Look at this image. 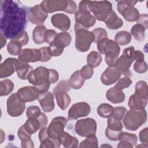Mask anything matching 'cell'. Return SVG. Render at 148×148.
Here are the masks:
<instances>
[{"mask_svg": "<svg viewBox=\"0 0 148 148\" xmlns=\"http://www.w3.org/2000/svg\"><path fill=\"white\" fill-rule=\"evenodd\" d=\"M0 29L6 39H12L27 25V9L19 1H0Z\"/></svg>", "mask_w": 148, "mask_h": 148, "instance_id": "obj_1", "label": "cell"}, {"mask_svg": "<svg viewBox=\"0 0 148 148\" xmlns=\"http://www.w3.org/2000/svg\"><path fill=\"white\" fill-rule=\"evenodd\" d=\"M29 82L36 87L40 94L48 91L50 83L49 80V69L44 66H39L33 69L27 79Z\"/></svg>", "mask_w": 148, "mask_h": 148, "instance_id": "obj_2", "label": "cell"}, {"mask_svg": "<svg viewBox=\"0 0 148 148\" xmlns=\"http://www.w3.org/2000/svg\"><path fill=\"white\" fill-rule=\"evenodd\" d=\"M123 124L128 131H136L147 120V113L145 109H131L127 112L124 118Z\"/></svg>", "mask_w": 148, "mask_h": 148, "instance_id": "obj_3", "label": "cell"}, {"mask_svg": "<svg viewBox=\"0 0 148 148\" xmlns=\"http://www.w3.org/2000/svg\"><path fill=\"white\" fill-rule=\"evenodd\" d=\"M76 35L75 47L80 52H86L90 47L91 44L94 41V35L92 31L85 29L77 24H75Z\"/></svg>", "mask_w": 148, "mask_h": 148, "instance_id": "obj_4", "label": "cell"}, {"mask_svg": "<svg viewBox=\"0 0 148 148\" xmlns=\"http://www.w3.org/2000/svg\"><path fill=\"white\" fill-rule=\"evenodd\" d=\"M90 1H82L79 5V10L75 13V23L79 26L88 29L93 26L96 18L94 15L91 14L88 9V3Z\"/></svg>", "mask_w": 148, "mask_h": 148, "instance_id": "obj_5", "label": "cell"}, {"mask_svg": "<svg viewBox=\"0 0 148 148\" xmlns=\"http://www.w3.org/2000/svg\"><path fill=\"white\" fill-rule=\"evenodd\" d=\"M88 9L99 21H105L112 10V3L108 1H89Z\"/></svg>", "mask_w": 148, "mask_h": 148, "instance_id": "obj_6", "label": "cell"}, {"mask_svg": "<svg viewBox=\"0 0 148 148\" xmlns=\"http://www.w3.org/2000/svg\"><path fill=\"white\" fill-rule=\"evenodd\" d=\"M138 1L124 0L117 1V10L125 20L130 22L136 21L139 17L138 10L134 6Z\"/></svg>", "mask_w": 148, "mask_h": 148, "instance_id": "obj_7", "label": "cell"}, {"mask_svg": "<svg viewBox=\"0 0 148 148\" xmlns=\"http://www.w3.org/2000/svg\"><path fill=\"white\" fill-rule=\"evenodd\" d=\"M134 50L135 48L133 46L124 49L123 54L120 57L118 58L116 66L121 72V74L128 77L132 76V73L129 69L131 64L134 61L133 58V51Z\"/></svg>", "mask_w": 148, "mask_h": 148, "instance_id": "obj_8", "label": "cell"}, {"mask_svg": "<svg viewBox=\"0 0 148 148\" xmlns=\"http://www.w3.org/2000/svg\"><path fill=\"white\" fill-rule=\"evenodd\" d=\"M68 120L64 117H56L54 118L47 127V134L49 137L53 139L60 147L61 143L59 140L60 135L64 132L66 127Z\"/></svg>", "mask_w": 148, "mask_h": 148, "instance_id": "obj_9", "label": "cell"}, {"mask_svg": "<svg viewBox=\"0 0 148 148\" xmlns=\"http://www.w3.org/2000/svg\"><path fill=\"white\" fill-rule=\"evenodd\" d=\"M71 40V36L68 32H62L57 34L53 42L49 45L53 56H60L62 53L64 49L70 45Z\"/></svg>", "mask_w": 148, "mask_h": 148, "instance_id": "obj_10", "label": "cell"}, {"mask_svg": "<svg viewBox=\"0 0 148 148\" xmlns=\"http://www.w3.org/2000/svg\"><path fill=\"white\" fill-rule=\"evenodd\" d=\"M25 103L17 92L12 94L7 99L8 113L12 117L21 116L25 109Z\"/></svg>", "mask_w": 148, "mask_h": 148, "instance_id": "obj_11", "label": "cell"}, {"mask_svg": "<svg viewBox=\"0 0 148 148\" xmlns=\"http://www.w3.org/2000/svg\"><path fill=\"white\" fill-rule=\"evenodd\" d=\"M75 131L80 136L87 137L95 135L97 131V123L94 119L86 118L80 119L75 124Z\"/></svg>", "mask_w": 148, "mask_h": 148, "instance_id": "obj_12", "label": "cell"}, {"mask_svg": "<svg viewBox=\"0 0 148 148\" xmlns=\"http://www.w3.org/2000/svg\"><path fill=\"white\" fill-rule=\"evenodd\" d=\"M97 44L98 50L100 53L105 54V56L119 58L120 48L115 41L106 38L102 39Z\"/></svg>", "mask_w": 148, "mask_h": 148, "instance_id": "obj_13", "label": "cell"}, {"mask_svg": "<svg viewBox=\"0 0 148 148\" xmlns=\"http://www.w3.org/2000/svg\"><path fill=\"white\" fill-rule=\"evenodd\" d=\"M47 16V13L43 9L40 4L36 5L27 9V19L34 24L43 25Z\"/></svg>", "mask_w": 148, "mask_h": 148, "instance_id": "obj_14", "label": "cell"}, {"mask_svg": "<svg viewBox=\"0 0 148 148\" xmlns=\"http://www.w3.org/2000/svg\"><path fill=\"white\" fill-rule=\"evenodd\" d=\"M91 111L90 105L84 102L73 104L69 109L68 113L69 120H76L79 117L87 116Z\"/></svg>", "mask_w": 148, "mask_h": 148, "instance_id": "obj_15", "label": "cell"}, {"mask_svg": "<svg viewBox=\"0 0 148 148\" xmlns=\"http://www.w3.org/2000/svg\"><path fill=\"white\" fill-rule=\"evenodd\" d=\"M22 61L14 58H8L0 65V77L5 78L11 76L17 71Z\"/></svg>", "mask_w": 148, "mask_h": 148, "instance_id": "obj_16", "label": "cell"}, {"mask_svg": "<svg viewBox=\"0 0 148 148\" xmlns=\"http://www.w3.org/2000/svg\"><path fill=\"white\" fill-rule=\"evenodd\" d=\"M40 5L46 13H53L57 11L66 12L68 6L66 0H46L42 2Z\"/></svg>", "mask_w": 148, "mask_h": 148, "instance_id": "obj_17", "label": "cell"}, {"mask_svg": "<svg viewBox=\"0 0 148 148\" xmlns=\"http://www.w3.org/2000/svg\"><path fill=\"white\" fill-rule=\"evenodd\" d=\"M121 73L116 67H108L101 76V82L106 86L115 83L121 77Z\"/></svg>", "mask_w": 148, "mask_h": 148, "instance_id": "obj_18", "label": "cell"}, {"mask_svg": "<svg viewBox=\"0 0 148 148\" xmlns=\"http://www.w3.org/2000/svg\"><path fill=\"white\" fill-rule=\"evenodd\" d=\"M17 93L25 102H29L38 98L39 90L35 86H25L20 88Z\"/></svg>", "mask_w": 148, "mask_h": 148, "instance_id": "obj_19", "label": "cell"}, {"mask_svg": "<svg viewBox=\"0 0 148 148\" xmlns=\"http://www.w3.org/2000/svg\"><path fill=\"white\" fill-rule=\"evenodd\" d=\"M51 22L54 27L61 31H68L71 27V20L69 17L63 13H57L53 15Z\"/></svg>", "mask_w": 148, "mask_h": 148, "instance_id": "obj_20", "label": "cell"}, {"mask_svg": "<svg viewBox=\"0 0 148 148\" xmlns=\"http://www.w3.org/2000/svg\"><path fill=\"white\" fill-rule=\"evenodd\" d=\"M18 60L24 63L40 61V50L36 49H24L19 54Z\"/></svg>", "mask_w": 148, "mask_h": 148, "instance_id": "obj_21", "label": "cell"}, {"mask_svg": "<svg viewBox=\"0 0 148 148\" xmlns=\"http://www.w3.org/2000/svg\"><path fill=\"white\" fill-rule=\"evenodd\" d=\"M38 100L44 112L49 113L53 111L54 109L55 104L53 95L51 92L47 91L46 92L40 94Z\"/></svg>", "mask_w": 148, "mask_h": 148, "instance_id": "obj_22", "label": "cell"}, {"mask_svg": "<svg viewBox=\"0 0 148 148\" xmlns=\"http://www.w3.org/2000/svg\"><path fill=\"white\" fill-rule=\"evenodd\" d=\"M120 140L117 147H128L132 148L137 143L138 137L134 134H131L127 132H122L119 138Z\"/></svg>", "mask_w": 148, "mask_h": 148, "instance_id": "obj_23", "label": "cell"}, {"mask_svg": "<svg viewBox=\"0 0 148 148\" xmlns=\"http://www.w3.org/2000/svg\"><path fill=\"white\" fill-rule=\"evenodd\" d=\"M106 97L108 100L113 103H122L125 98L124 93L121 90L116 88L114 86L107 91Z\"/></svg>", "mask_w": 148, "mask_h": 148, "instance_id": "obj_24", "label": "cell"}, {"mask_svg": "<svg viewBox=\"0 0 148 148\" xmlns=\"http://www.w3.org/2000/svg\"><path fill=\"white\" fill-rule=\"evenodd\" d=\"M104 22L105 23L106 27L110 29H118L121 27L123 25L122 19L119 18L113 10L110 12Z\"/></svg>", "mask_w": 148, "mask_h": 148, "instance_id": "obj_25", "label": "cell"}, {"mask_svg": "<svg viewBox=\"0 0 148 148\" xmlns=\"http://www.w3.org/2000/svg\"><path fill=\"white\" fill-rule=\"evenodd\" d=\"M59 140L64 147L66 148L77 147L78 146V140L76 137L71 136L66 132H63L59 136Z\"/></svg>", "mask_w": 148, "mask_h": 148, "instance_id": "obj_26", "label": "cell"}, {"mask_svg": "<svg viewBox=\"0 0 148 148\" xmlns=\"http://www.w3.org/2000/svg\"><path fill=\"white\" fill-rule=\"evenodd\" d=\"M57 101V103L59 108L62 110H65L69 105L71 99L66 91H58L53 94Z\"/></svg>", "mask_w": 148, "mask_h": 148, "instance_id": "obj_27", "label": "cell"}, {"mask_svg": "<svg viewBox=\"0 0 148 148\" xmlns=\"http://www.w3.org/2000/svg\"><path fill=\"white\" fill-rule=\"evenodd\" d=\"M147 101L134 93L130 97L128 104L131 109H142L146 108Z\"/></svg>", "mask_w": 148, "mask_h": 148, "instance_id": "obj_28", "label": "cell"}, {"mask_svg": "<svg viewBox=\"0 0 148 148\" xmlns=\"http://www.w3.org/2000/svg\"><path fill=\"white\" fill-rule=\"evenodd\" d=\"M39 115L37 117L28 118L27 120L24 124L26 130L31 135L35 133L38 130L42 128L39 117Z\"/></svg>", "mask_w": 148, "mask_h": 148, "instance_id": "obj_29", "label": "cell"}, {"mask_svg": "<svg viewBox=\"0 0 148 148\" xmlns=\"http://www.w3.org/2000/svg\"><path fill=\"white\" fill-rule=\"evenodd\" d=\"M47 29L43 25H38L33 30L32 38L33 40L36 44H42L45 42L44 36L46 31Z\"/></svg>", "mask_w": 148, "mask_h": 148, "instance_id": "obj_30", "label": "cell"}, {"mask_svg": "<svg viewBox=\"0 0 148 148\" xmlns=\"http://www.w3.org/2000/svg\"><path fill=\"white\" fill-rule=\"evenodd\" d=\"M85 79L81 76L80 71H76L71 75L69 83L71 87L74 89H79L84 84Z\"/></svg>", "mask_w": 148, "mask_h": 148, "instance_id": "obj_31", "label": "cell"}, {"mask_svg": "<svg viewBox=\"0 0 148 148\" xmlns=\"http://www.w3.org/2000/svg\"><path fill=\"white\" fill-rule=\"evenodd\" d=\"M102 56L96 51H92L87 57V63L92 68H96L102 62Z\"/></svg>", "mask_w": 148, "mask_h": 148, "instance_id": "obj_32", "label": "cell"}, {"mask_svg": "<svg viewBox=\"0 0 148 148\" xmlns=\"http://www.w3.org/2000/svg\"><path fill=\"white\" fill-rule=\"evenodd\" d=\"M115 42L120 45H126L130 43L131 40V35L125 31L118 32L114 36Z\"/></svg>", "mask_w": 148, "mask_h": 148, "instance_id": "obj_33", "label": "cell"}, {"mask_svg": "<svg viewBox=\"0 0 148 148\" xmlns=\"http://www.w3.org/2000/svg\"><path fill=\"white\" fill-rule=\"evenodd\" d=\"M146 29L140 24H135L131 28V34L138 42H142L145 39Z\"/></svg>", "mask_w": 148, "mask_h": 148, "instance_id": "obj_34", "label": "cell"}, {"mask_svg": "<svg viewBox=\"0 0 148 148\" xmlns=\"http://www.w3.org/2000/svg\"><path fill=\"white\" fill-rule=\"evenodd\" d=\"M32 70L33 68L31 66L27 63L22 62L16 71L17 76L21 80H26L28 79L29 74Z\"/></svg>", "mask_w": 148, "mask_h": 148, "instance_id": "obj_35", "label": "cell"}, {"mask_svg": "<svg viewBox=\"0 0 148 148\" xmlns=\"http://www.w3.org/2000/svg\"><path fill=\"white\" fill-rule=\"evenodd\" d=\"M135 94L145 99L148 100L147 84L146 82L140 80L136 83L135 85Z\"/></svg>", "mask_w": 148, "mask_h": 148, "instance_id": "obj_36", "label": "cell"}, {"mask_svg": "<svg viewBox=\"0 0 148 148\" xmlns=\"http://www.w3.org/2000/svg\"><path fill=\"white\" fill-rule=\"evenodd\" d=\"M14 88V84L9 79H5L0 82V95L6 96L9 95Z\"/></svg>", "mask_w": 148, "mask_h": 148, "instance_id": "obj_37", "label": "cell"}, {"mask_svg": "<svg viewBox=\"0 0 148 148\" xmlns=\"http://www.w3.org/2000/svg\"><path fill=\"white\" fill-rule=\"evenodd\" d=\"M21 49L22 45L17 40L14 39H11L10 42L8 44L7 46L8 52L10 54L13 56L19 55L22 50Z\"/></svg>", "mask_w": 148, "mask_h": 148, "instance_id": "obj_38", "label": "cell"}, {"mask_svg": "<svg viewBox=\"0 0 148 148\" xmlns=\"http://www.w3.org/2000/svg\"><path fill=\"white\" fill-rule=\"evenodd\" d=\"M113 108L108 103H102L99 105L97 108V113L98 115L103 118H108L112 114Z\"/></svg>", "mask_w": 148, "mask_h": 148, "instance_id": "obj_39", "label": "cell"}, {"mask_svg": "<svg viewBox=\"0 0 148 148\" xmlns=\"http://www.w3.org/2000/svg\"><path fill=\"white\" fill-rule=\"evenodd\" d=\"M98 146V141L95 135L87 136V138L82 141L79 146V147H94L97 148Z\"/></svg>", "mask_w": 148, "mask_h": 148, "instance_id": "obj_40", "label": "cell"}, {"mask_svg": "<svg viewBox=\"0 0 148 148\" xmlns=\"http://www.w3.org/2000/svg\"><path fill=\"white\" fill-rule=\"evenodd\" d=\"M127 112V109L123 106H118V107L113 108V109L110 116H112L114 119L116 120L121 121L123 119Z\"/></svg>", "mask_w": 148, "mask_h": 148, "instance_id": "obj_41", "label": "cell"}, {"mask_svg": "<svg viewBox=\"0 0 148 148\" xmlns=\"http://www.w3.org/2000/svg\"><path fill=\"white\" fill-rule=\"evenodd\" d=\"M94 35V42L97 43L102 39L108 38L106 31L102 28H97L92 31Z\"/></svg>", "mask_w": 148, "mask_h": 148, "instance_id": "obj_42", "label": "cell"}, {"mask_svg": "<svg viewBox=\"0 0 148 148\" xmlns=\"http://www.w3.org/2000/svg\"><path fill=\"white\" fill-rule=\"evenodd\" d=\"M122 132L123 131L113 130L106 127L105 130V135L109 140L113 141H117L119 140V136Z\"/></svg>", "mask_w": 148, "mask_h": 148, "instance_id": "obj_43", "label": "cell"}, {"mask_svg": "<svg viewBox=\"0 0 148 148\" xmlns=\"http://www.w3.org/2000/svg\"><path fill=\"white\" fill-rule=\"evenodd\" d=\"M39 49L40 52V62H47L51 58L53 55L49 47H43Z\"/></svg>", "mask_w": 148, "mask_h": 148, "instance_id": "obj_44", "label": "cell"}, {"mask_svg": "<svg viewBox=\"0 0 148 148\" xmlns=\"http://www.w3.org/2000/svg\"><path fill=\"white\" fill-rule=\"evenodd\" d=\"M71 86L69 83V81H68V80H61L54 87V88L53 89V94H54L56 92L61 91L68 92V91H69L71 90Z\"/></svg>", "mask_w": 148, "mask_h": 148, "instance_id": "obj_45", "label": "cell"}, {"mask_svg": "<svg viewBox=\"0 0 148 148\" xmlns=\"http://www.w3.org/2000/svg\"><path fill=\"white\" fill-rule=\"evenodd\" d=\"M132 80L130 77H125L120 79L117 83L114 86V87L120 90H123L124 88L129 87L131 84H132Z\"/></svg>", "mask_w": 148, "mask_h": 148, "instance_id": "obj_46", "label": "cell"}, {"mask_svg": "<svg viewBox=\"0 0 148 148\" xmlns=\"http://www.w3.org/2000/svg\"><path fill=\"white\" fill-rule=\"evenodd\" d=\"M17 135L21 141H27L31 139V134H30L25 128L24 125H21L17 131Z\"/></svg>", "mask_w": 148, "mask_h": 148, "instance_id": "obj_47", "label": "cell"}, {"mask_svg": "<svg viewBox=\"0 0 148 148\" xmlns=\"http://www.w3.org/2000/svg\"><path fill=\"white\" fill-rule=\"evenodd\" d=\"M81 76L86 80L92 77L94 73L93 68L89 66L88 65H85L82 68L80 71Z\"/></svg>", "mask_w": 148, "mask_h": 148, "instance_id": "obj_48", "label": "cell"}, {"mask_svg": "<svg viewBox=\"0 0 148 148\" xmlns=\"http://www.w3.org/2000/svg\"><path fill=\"white\" fill-rule=\"evenodd\" d=\"M134 71L139 73H143L147 71V65L145 61H136L134 65Z\"/></svg>", "mask_w": 148, "mask_h": 148, "instance_id": "obj_49", "label": "cell"}, {"mask_svg": "<svg viewBox=\"0 0 148 148\" xmlns=\"http://www.w3.org/2000/svg\"><path fill=\"white\" fill-rule=\"evenodd\" d=\"M41 111L40 108L37 106H31L28 107L27 109L26 114L27 118L35 117H37L41 113Z\"/></svg>", "mask_w": 148, "mask_h": 148, "instance_id": "obj_50", "label": "cell"}, {"mask_svg": "<svg viewBox=\"0 0 148 148\" xmlns=\"http://www.w3.org/2000/svg\"><path fill=\"white\" fill-rule=\"evenodd\" d=\"M12 39L17 40L22 45V46H24V45H26L28 43L29 38L27 32L25 30H24Z\"/></svg>", "mask_w": 148, "mask_h": 148, "instance_id": "obj_51", "label": "cell"}, {"mask_svg": "<svg viewBox=\"0 0 148 148\" xmlns=\"http://www.w3.org/2000/svg\"><path fill=\"white\" fill-rule=\"evenodd\" d=\"M57 34V32L54 30L47 29L45 34V36H44L45 42H46V43L50 45L53 42Z\"/></svg>", "mask_w": 148, "mask_h": 148, "instance_id": "obj_52", "label": "cell"}, {"mask_svg": "<svg viewBox=\"0 0 148 148\" xmlns=\"http://www.w3.org/2000/svg\"><path fill=\"white\" fill-rule=\"evenodd\" d=\"M59 75L57 71L53 69H49V80L50 84L57 82L58 80Z\"/></svg>", "mask_w": 148, "mask_h": 148, "instance_id": "obj_53", "label": "cell"}, {"mask_svg": "<svg viewBox=\"0 0 148 148\" xmlns=\"http://www.w3.org/2000/svg\"><path fill=\"white\" fill-rule=\"evenodd\" d=\"M139 140L142 143L147 145V143H148V128H145L143 129L142 130H141L139 132Z\"/></svg>", "mask_w": 148, "mask_h": 148, "instance_id": "obj_54", "label": "cell"}, {"mask_svg": "<svg viewBox=\"0 0 148 148\" xmlns=\"http://www.w3.org/2000/svg\"><path fill=\"white\" fill-rule=\"evenodd\" d=\"M147 19H148V15L147 14H140L138 19L136 20L137 24L142 25L146 29L148 28Z\"/></svg>", "mask_w": 148, "mask_h": 148, "instance_id": "obj_55", "label": "cell"}, {"mask_svg": "<svg viewBox=\"0 0 148 148\" xmlns=\"http://www.w3.org/2000/svg\"><path fill=\"white\" fill-rule=\"evenodd\" d=\"M77 9V6L75 2L71 0L68 1V6L66 10V13H68L69 14L75 13L76 12Z\"/></svg>", "mask_w": 148, "mask_h": 148, "instance_id": "obj_56", "label": "cell"}, {"mask_svg": "<svg viewBox=\"0 0 148 148\" xmlns=\"http://www.w3.org/2000/svg\"><path fill=\"white\" fill-rule=\"evenodd\" d=\"M133 58L136 61H143L145 59L143 53L140 50H134L133 51Z\"/></svg>", "mask_w": 148, "mask_h": 148, "instance_id": "obj_57", "label": "cell"}, {"mask_svg": "<svg viewBox=\"0 0 148 148\" xmlns=\"http://www.w3.org/2000/svg\"><path fill=\"white\" fill-rule=\"evenodd\" d=\"M21 147L23 148H33L34 147V145L32 140L31 139L27 141H22L21 143Z\"/></svg>", "mask_w": 148, "mask_h": 148, "instance_id": "obj_58", "label": "cell"}, {"mask_svg": "<svg viewBox=\"0 0 148 148\" xmlns=\"http://www.w3.org/2000/svg\"><path fill=\"white\" fill-rule=\"evenodd\" d=\"M0 36H1V48H2L6 43V39L5 36L1 32Z\"/></svg>", "mask_w": 148, "mask_h": 148, "instance_id": "obj_59", "label": "cell"}, {"mask_svg": "<svg viewBox=\"0 0 148 148\" xmlns=\"http://www.w3.org/2000/svg\"><path fill=\"white\" fill-rule=\"evenodd\" d=\"M112 147L110 145H103L101 146V147Z\"/></svg>", "mask_w": 148, "mask_h": 148, "instance_id": "obj_60", "label": "cell"}]
</instances>
